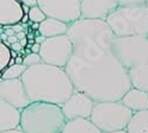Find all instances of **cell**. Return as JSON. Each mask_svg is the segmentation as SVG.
Instances as JSON below:
<instances>
[{
  "instance_id": "20",
  "label": "cell",
  "mask_w": 148,
  "mask_h": 133,
  "mask_svg": "<svg viewBox=\"0 0 148 133\" xmlns=\"http://www.w3.org/2000/svg\"><path fill=\"white\" fill-rule=\"evenodd\" d=\"M27 16H29V19H30L32 23H42L44 19H46L45 13H44V12L39 8V6H38V5L30 7Z\"/></svg>"
},
{
  "instance_id": "24",
  "label": "cell",
  "mask_w": 148,
  "mask_h": 133,
  "mask_svg": "<svg viewBox=\"0 0 148 133\" xmlns=\"http://www.w3.org/2000/svg\"><path fill=\"white\" fill-rule=\"evenodd\" d=\"M19 3L24 4V5H27L29 7H32V6L37 5V0H19Z\"/></svg>"
},
{
  "instance_id": "26",
  "label": "cell",
  "mask_w": 148,
  "mask_h": 133,
  "mask_svg": "<svg viewBox=\"0 0 148 133\" xmlns=\"http://www.w3.org/2000/svg\"><path fill=\"white\" fill-rule=\"evenodd\" d=\"M0 133H25L23 132V130L20 127H17V128H13V130H8V131H3Z\"/></svg>"
},
{
  "instance_id": "7",
  "label": "cell",
  "mask_w": 148,
  "mask_h": 133,
  "mask_svg": "<svg viewBox=\"0 0 148 133\" xmlns=\"http://www.w3.org/2000/svg\"><path fill=\"white\" fill-rule=\"evenodd\" d=\"M72 42L65 33L45 38L40 44L39 56L44 63L64 68L72 56Z\"/></svg>"
},
{
  "instance_id": "28",
  "label": "cell",
  "mask_w": 148,
  "mask_h": 133,
  "mask_svg": "<svg viewBox=\"0 0 148 133\" xmlns=\"http://www.w3.org/2000/svg\"><path fill=\"white\" fill-rule=\"evenodd\" d=\"M7 42H8L10 44H12V43H16V42H18V38H17V36H16V34H13V36H8V37H7Z\"/></svg>"
},
{
  "instance_id": "14",
  "label": "cell",
  "mask_w": 148,
  "mask_h": 133,
  "mask_svg": "<svg viewBox=\"0 0 148 133\" xmlns=\"http://www.w3.org/2000/svg\"><path fill=\"white\" fill-rule=\"evenodd\" d=\"M120 101L133 112L148 110V92L132 87Z\"/></svg>"
},
{
  "instance_id": "18",
  "label": "cell",
  "mask_w": 148,
  "mask_h": 133,
  "mask_svg": "<svg viewBox=\"0 0 148 133\" xmlns=\"http://www.w3.org/2000/svg\"><path fill=\"white\" fill-rule=\"evenodd\" d=\"M26 65L24 64H13L6 67L1 72V79L3 80H11V79H19L23 72L26 70Z\"/></svg>"
},
{
  "instance_id": "34",
  "label": "cell",
  "mask_w": 148,
  "mask_h": 133,
  "mask_svg": "<svg viewBox=\"0 0 148 133\" xmlns=\"http://www.w3.org/2000/svg\"><path fill=\"white\" fill-rule=\"evenodd\" d=\"M21 6H23V11H24V14H27V13H29V10H30V7H29L27 5H24V4H21Z\"/></svg>"
},
{
  "instance_id": "11",
  "label": "cell",
  "mask_w": 148,
  "mask_h": 133,
  "mask_svg": "<svg viewBox=\"0 0 148 133\" xmlns=\"http://www.w3.org/2000/svg\"><path fill=\"white\" fill-rule=\"evenodd\" d=\"M117 6L114 0H81V18L106 20Z\"/></svg>"
},
{
  "instance_id": "9",
  "label": "cell",
  "mask_w": 148,
  "mask_h": 133,
  "mask_svg": "<svg viewBox=\"0 0 148 133\" xmlns=\"http://www.w3.org/2000/svg\"><path fill=\"white\" fill-rule=\"evenodd\" d=\"M95 105V101L90 99L88 95L84 93L73 89L70 98L60 106L62 112L66 120L76 119V118H90V114L92 112V107Z\"/></svg>"
},
{
  "instance_id": "4",
  "label": "cell",
  "mask_w": 148,
  "mask_h": 133,
  "mask_svg": "<svg viewBox=\"0 0 148 133\" xmlns=\"http://www.w3.org/2000/svg\"><path fill=\"white\" fill-rule=\"evenodd\" d=\"M65 121L60 106L30 102L20 111L19 127L25 133H60Z\"/></svg>"
},
{
  "instance_id": "2",
  "label": "cell",
  "mask_w": 148,
  "mask_h": 133,
  "mask_svg": "<svg viewBox=\"0 0 148 133\" xmlns=\"http://www.w3.org/2000/svg\"><path fill=\"white\" fill-rule=\"evenodd\" d=\"M20 80L31 102L62 106L75 89L64 68L44 62L27 67Z\"/></svg>"
},
{
  "instance_id": "15",
  "label": "cell",
  "mask_w": 148,
  "mask_h": 133,
  "mask_svg": "<svg viewBox=\"0 0 148 133\" xmlns=\"http://www.w3.org/2000/svg\"><path fill=\"white\" fill-rule=\"evenodd\" d=\"M60 133H103L90 119L76 118L66 120Z\"/></svg>"
},
{
  "instance_id": "16",
  "label": "cell",
  "mask_w": 148,
  "mask_h": 133,
  "mask_svg": "<svg viewBox=\"0 0 148 133\" xmlns=\"http://www.w3.org/2000/svg\"><path fill=\"white\" fill-rule=\"evenodd\" d=\"M68 26L69 24L66 23L46 17V19L39 23L38 31L42 36L47 38V37H55V36H59V34H65L68 31Z\"/></svg>"
},
{
  "instance_id": "21",
  "label": "cell",
  "mask_w": 148,
  "mask_h": 133,
  "mask_svg": "<svg viewBox=\"0 0 148 133\" xmlns=\"http://www.w3.org/2000/svg\"><path fill=\"white\" fill-rule=\"evenodd\" d=\"M42 57L39 56V54H34V52H31L29 55H25L24 56V59H23V64L26 65V67H31V65H34V64H38V63H42Z\"/></svg>"
},
{
  "instance_id": "6",
  "label": "cell",
  "mask_w": 148,
  "mask_h": 133,
  "mask_svg": "<svg viewBox=\"0 0 148 133\" xmlns=\"http://www.w3.org/2000/svg\"><path fill=\"white\" fill-rule=\"evenodd\" d=\"M133 113L121 101L95 102L89 119L104 133L126 130Z\"/></svg>"
},
{
  "instance_id": "12",
  "label": "cell",
  "mask_w": 148,
  "mask_h": 133,
  "mask_svg": "<svg viewBox=\"0 0 148 133\" xmlns=\"http://www.w3.org/2000/svg\"><path fill=\"white\" fill-rule=\"evenodd\" d=\"M24 16L19 0H0V25L11 26L20 23Z\"/></svg>"
},
{
  "instance_id": "29",
  "label": "cell",
  "mask_w": 148,
  "mask_h": 133,
  "mask_svg": "<svg viewBox=\"0 0 148 133\" xmlns=\"http://www.w3.org/2000/svg\"><path fill=\"white\" fill-rule=\"evenodd\" d=\"M16 36H17V38H18V41H19V39L25 38V37H26V33L24 32V31H20V32H18V33H16Z\"/></svg>"
},
{
  "instance_id": "35",
  "label": "cell",
  "mask_w": 148,
  "mask_h": 133,
  "mask_svg": "<svg viewBox=\"0 0 148 133\" xmlns=\"http://www.w3.org/2000/svg\"><path fill=\"white\" fill-rule=\"evenodd\" d=\"M10 55H11V57L16 58V57L18 56V52H17V51H14V50H12V49H10Z\"/></svg>"
},
{
  "instance_id": "19",
  "label": "cell",
  "mask_w": 148,
  "mask_h": 133,
  "mask_svg": "<svg viewBox=\"0 0 148 133\" xmlns=\"http://www.w3.org/2000/svg\"><path fill=\"white\" fill-rule=\"evenodd\" d=\"M11 58L10 55V48L4 44V42L0 41V72L8 65V61Z\"/></svg>"
},
{
  "instance_id": "33",
  "label": "cell",
  "mask_w": 148,
  "mask_h": 133,
  "mask_svg": "<svg viewBox=\"0 0 148 133\" xmlns=\"http://www.w3.org/2000/svg\"><path fill=\"white\" fill-rule=\"evenodd\" d=\"M7 37H8V36H7L5 32L0 33V41H1V42H5V41H7Z\"/></svg>"
},
{
  "instance_id": "31",
  "label": "cell",
  "mask_w": 148,
  "mask_h": 133,
  "mask_svg": "<svg viewBox=\"0 0 148 133\" xmlns=\"http://www.w3.org/2000/svg\"><path fill=\"white\" fill-rule=\"evenodd\" d=\"M18 42L20 43V45H21L23 48H25V46L27 45V38H26V37H25V38H23V39H19Z\"/></svg>"
},
{
  "instance_id": "5",
  "label": "cell",
  "mask_w": 148,
  "mask_h": 133,
  "mask_svg": "<svg viewBox=\"0 0 148 133\" xmlns=\"http://www.w3.org/2000/svg\"><path fill=\"white\" fill-rule=\"evenodd\" d=\"M106 21L115 37H148V8L146 4L117 6Z\"/></svg>"
},
{
  "instance_id": "25",
  "label": "cell",
  "mask_w": 148,
  "mask_h": 133,
  "mask_svg": "<svg viewBox=\"0 0 148 133\" xmlns=\"http://www.w3.org/2000/svg\"><path fill=\"white\" fill-rule=\"evenodd\" d=\"M31 52H34V54H39V50H40V44H38V43H33L32 45H31Z\"/></svg>"
},
{
  "instance_id": "30",
  "label": "cell",
  "mask_w": 148,
  "mask_h": 133,
  "mask_svg": "<svg viewBox=\"0 0 148 133\" xmlns=\"http://www.w3.org/2000/svg\"><path fill=\"white\" fill-rule=\"evenodd\" d=\"M23 59H24V57H21L20 55H18V56L14 58V63H16V64H23Z\"/></svg>"
},
{
  "instance_id": "37",
  "label": "cell",
  "mask_w": 148,
  "mask_h": 133,
  "mask_svg": "<svg viewBox=\"0 0 148 133\" xmlns=\"http://www.w3.org/2000/svg\"><path fill=\"white\" fill-rule=\"evenodd\" d=\"M104 133H128L127 130H119V131H113V132H104Z\"/></svg>"
},
{
  "instance_id": "32",
  "label": "cell",
  "mask_w": 148,
  "mask_h": 133,
  "mask_svg": "<svg viewBox=\"0 0 148 133\" xmlns=\"http://www.w3.org/2000/svg\"><path fill=\"white\" fill-rule=\"evenodd\" d=\"M29 20H30V19H29V16H27V14H24L23 18H21V20H20V24H26Z\"/></svg>"
},
{
  "instance_id": "22",
  "label": "cell",
  "mask_w": 148,
  "mask_h": 133,
  "mask_svg": "<svg viewBox=\"0 0 148 133\" xmlns=\"http://www.w3.org/2000/svg\"><path fill=\"white\" fill-rule=\"evenodd\" d=\"M119 6H129V5H145L148 0H114Z\"/></svg>"
},
{
  "instance_id": "27",
  "label": "cell",
  "mask_w": 148,
  "mask_h": 133,
  "mask_svg": "<svg viewBox=\"0 0 148 133\" xmlns=\"http://www.w3.org/2000/svg\"><path fill=\"white\" fill-rule=\"evenodd\" d=\"M44 41H45V37H44V36H42V34H39V36H37V37H34V43L42 44Z\"/></svg>"
},
{
  "instance_id": "8",
  "label": "cell",
  "mask_w": 148,
  "mask_h": 133,
  "mask_svg": "<svg viewBox=\"0 0 148 133\" xmlns=\"http://www.w3.org/2000/svg\"><path fill=\"white\" fill-rule=\"evenodd\" d=\"M47 18L71 24L81 18V0H37Z\"/></svg>"
},
{
  "instance_id": "1",
  "label": "cell",
  "mask_w": 148,
  "mask_h": 133,
  "mask_svg": "<svg viewBox=\"0 0 148 133\" xmlns=\"http://www.w3.org/2000/svg\"><path fill=\"white\" fill-rule=\"evenodd\" d=\"M64 70L73 88L95 102L120 101L132 88L126 69L113 51L91 62L72 55Z\"/></svg>"
},
{
  "instance_id": "10",
  "label": "cell",
  "mask_w": 148,
  "mask_h": 133,
  "mask_svg": "<svg viewBox=\"0 0 148 133\" xmlns=\"http://www.w3.org/2000/svg\"><path fill=\"white\" fill-rule=\"evenodd\" d=\"M0 99H3L19 111L25 108L31 102L20 77L3 80L0 82Z\"/></svg>"
},
{
  "instance_id": "23",
  "label": "cell",
  "mask_w": 148,
  "mask_h": 133,
  "mask_svg": "<svg viewBox=\"0 0 148 133\" xmlns=\"http://www.w3.org/2000/svg\"><path fill=\"white\" fill-rule=\"evenodd\" d=\"M10 49H12V50H14V51L19 52V51H21V50L24 49V48L20 45L19 42H16V43H12V44L10 45Z\"/></svg>"
},
{
  "instance_id": "36",
  "label": "cell",
  "mask_w": 148,
  "mask_h": 133,
  "mask_svg": "<svg viewBox=\"0 0 148 133\" xmlns=\"http://www.w3.org/2000/svg\"><path fill=\"white\" fill-rule=\"evenodd\" d=\"M39 29V23H32V30L36 31Z\"/></svg>"
},
{
  "instance_id": "17",
  "label": "cell",
  "mask_w": 148,
  "mask_h": 133,
  "mask_svg": "<svg viewBox=\"0 0 148 133\" xmlns=\"http://www.w3.org/2000/svg\"><path fill=\"white\" fill-rule=\"evenodd\" d=\"M126 130L128 133H148V110L134 112Z\"/></svg>"
},
{
  "instance_id": "3",
  "label": "cell",
  "mask_w": 148,
  "mask_h": 133,
  "mask_svg": "<svg viewBox=\"0 0 148 133\" xmlns=\"http://www.w3.org/2000/svg\"><path fill=\"white\" fill-rule=\"evenodd\" d=\"M112 51L126 69L132 87L148 92V37H115Z\"/></svg>"
},
{
  "instance_id": "39",
  "label": "cell",
  "mask_w": 148,
  "mask_h": 133,
  "mask_svg": "<svg viewBox=\"0 0 148 133\" xmlns=\"http://www.w3.org/2000/svg\"><path fill=\"white\" fill-rule=\"evenodd\" d=\"M146 6H147V8H148V1H147V3H146Z\"/></svg>"
},
{
  "instance_id": "38",
  "label": "cell",
  "mask_w": 148,
  "mask_h": 133,
  "mask_svg": "<svg viewBox=\"0 0 148 133\" xmlns=\"http://www.w3.org/2000/svg\"><path fill=\"white\" fill-rule=\"evenodd\" d=\"M13 64H14V58H13V57H11V58H10V61H8V65H13ZM8 65H7V67H8Z\"/></svg>"
},
{
  "instance_id": "13",
  "label": "cell",
  "mask_w": 148,
  "mask_h": 133,
  "mask_svg": "<svg viewBox=\"0 0 148 133\" xmlns=\"http://www.w3.org/2000/svg\"><path fill=\"white\" fill-rule=\"evenodd\" d=\"M20 111L0 99V132L19 127Z\"/></svg>"
}]
</instances>
